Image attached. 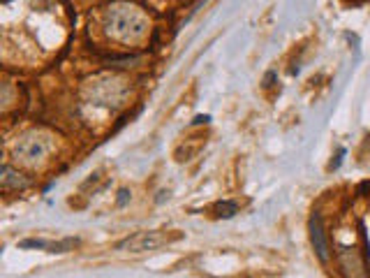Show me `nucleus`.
<instances>
[{"label":"nucleus","instance_id":"obj_4","mask_svg":"<svg viewBox=\"0 0 370 278\" xmlns=\"http://www.w3.org/2000/svg\"><path fill=\"white\" fill-rule=\"evenodd\" d=\"M338 258H341V265L345 269L347 278H366L364 262H361V255L357 253V248H343L338 253Z\"/></svg>","mask_w":370,"mask_h":278},{"label":"nucleus","instance_id":"obj_1","mask_svg":"<svg viewBox=\"0 0 370 278\" xmlns=\"http://www.w3.org/2000/svg\"><path fill=\"white\" fill-rule=\"evenodd\" d=\"M107 26H109V33L116 40L130 42L143 35V31H146V19L139 12V7L127 3H116L107 12Z\"/></svg>","mask_w":370,"mask_h":278},{"label":"nucleus","instance_id":"obj_5","mask_svg":"<svg viewBox=\"0 0 370 278\" xmlns=\"http://www.w3.org/2000/svg\"><path fill=\"white\" fill-rule=\"evenodd\" d=\"M311 237H313V246L317 255H320L322 262L329 260V248H327V239H324V230H322V221L320 216H313L311 221Z\"/></svg>","mask_w":370,"mask_h":278},{"label":"nucleus","instance_id":"obj_6","mask_svg":"<svg viewBox=\"0 0 370 278\" xmlns=\"http://www.w3.org/2000/svg\"><path fill=\"white\" fill-rule=\"evenodd\" d=\"M74 244V239H67V242H42V239H35V242H24L21 246L24 248H47V251H54V253H63L67 251V248H72Z\"/></svg>","mask_w":370,"mask_h":278},{"label":"nucleus","instance_id":"obj_7","mask_svg":"<svg viewBox=\"0 0 370 278\" xmlns=\"http://www.w3.org/2000/svg\"><path fill=\"white\" fill-rule=\"evenodd\" d=\"M215 216H225V218H229L236 214V204L234 202H220V204H215Z\"/></svg>","mask_w":370,"mask_h":278},{"label":"nucleus","instance_id":"obj_3","mask_svg":"<svg viewBox=\"0 0 370 278\" xmlns=\"http://www.w3.org/2000/svg\"><path fill=\"white\" fill-rule=\"evenodd\" d=\"M171 239H178V235H162V232H139V235H134L132 239H127V242L118 244V248L123 251V248H127V251L132 253H139V251H153V248L162 246L171 242Z\"/></svg>","mask_w":370,"mask_h":278},{"label":"nucleus","instance_id":"obj_2","mask_svg":"<svg viewBox=\"0 0 370 278\" xmlns=\"http://www.w3.org/2000/svg\"><path fill=\"white\" fill-rule=\"evenodd\" d=\"M49 148H51V141H49L47 134L28 132L26 137H21L17 148H14V153H17V158H21L24 162L33 165L37 160H42V158L49 153Z\"/></svg>","mask_w":370,"mask_h":278}]
</instances>
